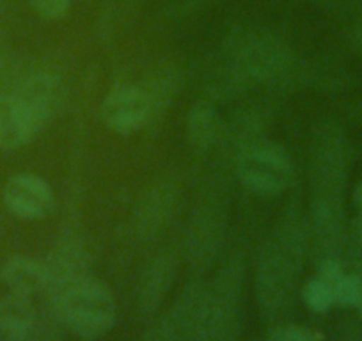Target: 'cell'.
Wrapping results in <instances>:
<instances>
[{
	"label": "cell",
	"instance_id": "ffe728a7",
	"mask_svg": "<svg viewBox=\"0 0 362 341\" xmlns=\"http://www.w3.org/2000/svg\"><path fill=\"white\" fill-rule=\"evenodd\" d=\"M358 311H361V316H362V302H361V306H358Z\"/></svg>",
	"mask_w": 362,
	"mask_h": 341
},
{
	"label": "cell",
	"instance_id": "5bb4252c",
	"mask_svg": "<svg viewBox=\"0 0 362 341\" xmlns=\"http://www.w3.org/2000/svg\"><path fill=\"white\" fill-rule=\"evenodd\" d=\"M27 299L29 297L13 294V297H9V301L2 308V313H0L2 325L15 334L25 333L33 323V308H30Z\"/></svg>",
	"mask_w": 362,
	"mask_h": 341
},
{
	"label": "cell",
	"instance_id": "5b68a950",
	"mask_svg": "<svg viewBox=\"0 0 362 341\" xmlns=\"http://www.w3.org/2000/svg\"><path fill=\"white\" fill-rule=\"evenodd\" d=\"M236 64L254 79H272L279 75L286 66V54L279 41L268 36H240L236 43H233Z\"/></svg>",
	"mask_w": 362,
	"mask_h": 341
},
{
	"label": "cell",
	"instance_id": "277c9868",
	"mask_svg": "<svg viewBox=\"0 0 362 341\" xmlns=\"http://www.w3.org/2000/svg\"><path fill=\"white\" fill-rule=\"evenodd\" d=\"M238 173L250 190L272 196L283 192L290 185L293 167L281 146L274 142H254L240 155Z\"/></svg>",
	"mask_w": 362,
	"mask_h": 341
},
{
	"label": "cell",
	"instance_id": "ba28073f",
	"mask_svg": "<svg viewBox=\"0 0 362 341\" xmlns=\"http://www.w3.org/2000/svg\"><path fill=\"white\" fill-rule=\"evenodd\" d=\"M9 210L23 219H37L50 210L52 192L47 183L33 175L13 176L4 189Z\"/></svg>",
	"mask_w": 362,
	"mask_h": 341
},
{
	"label": "cell",
	"instance_id": "2e32d148",
	"mask_svg": "<svg viewBox=\"0 0 362 341\" xmlns=\"http://www.w3.org/2000/svg\"><path fill=\"white\" fill-rule=\"evenodd\" d=\"M267 341H318V336L311 329L300 325H284L272 330Z\"/></svg>",
	"mask_w": 362,
	"mask_h": 341
},
{
	"label": "cell",
	"instance_id": "d6986e66",
	"mask_svg": "<svg viewBox=\"0 0 362 341\" xmlns=\"http://www.w3.org/2000/svg\"><path fill=\"white\" fill-rule=\"evenodd\" d=\"M357 45L362 48V22L357 27Z\"/></svg>",
	"mask_w": 362,
	"mask_h": 341
},
{
	"label": "cell",
	"instance_id": "9c48e42d",
	"mask_svg": "<svg viewBox=\"0 0 362 341\" xmlns=\"http://www.w3.org/2000/svg\"><path fill=\"white\" fill-rule=\"evenodd\" d=\"M36 132V127L15 95L0 96V148H18Z\"/></svg>",
	"mask_w": 362,
	"mask_h": 341
},
{
	"label": "cell",
	"instance_id": "8992f818",
	"mask_svg": "<svg viewBox=\"0 0 362 341\" xmlns=\"http://www.w3.org/2000/svg\"><path fill=\"white\" fill-rule=\"evenodd\" d=\"M102 116L107 127L128 134L151 120V105L142 88L123 86L110 93L102 107Z\"/></svg>",
	"mask_w": 362,
	"mask_h": 341
},
{
	"label": "cell",
	"instance_id": "7a4b0ae2",
	"mask_svg": "<svg viewBox=\"0 0 362 341\" xmlns=\"http://www.w3.org/2000/svg\"><path fill=\"white\" fill-rule=\"evenodd\" d=\"M344 144L339 132L327 130L316 146L313 158V185H315V229L334 233L343 229Z\"/></svg>",
	"mask_w": 362,
	"mask_h": 341
},
{
	"label": "cell",
	"instance_id": "3957f363",
	"mask_svg": "<svg viewBox=\"0 0 362 341\" xmlns=\"http://www.w3.org/2000/svg\"><path fill=\"white\" fill-rule=\"evenodd\" d=\"M57 309L66 325L82 337L102 336L116 318V304L110 291L90 279L59 294Z\"/></svg>",
	"mask_w": 362,
	"mask_h": 341
},
{
	"label": "cell",
	"instance_id": "30bf717a",
	"mask_svg": "<svg viewBox=\"0 0 362 341\" xmlns=\"http://www.w3.org/2000/svg\"><path fill=\"white\" fill-rule=\"evenodd\" d=\"M2 277L13 294L23 295V297H30L37 290L47 287L45 267L27 258H13L11 262H8Z\"/></svg>",
	"mask_w": 362,
	"mask_h": 341
},
{
	"label": "cell",
	"instance_id": "ac0fdd59",
	"mask_svg": "<svg viewBox=\"0 0 362 341\" xmlns=\"http://www.w3.org/2000/svg\"><path fill=\"white\" fill-rule=\"evenodd\" d=\"M354 200H355V203H357V207L361 208V212H362V182L358 183V185H357V189H355Z\"/></svg>",
	"mask_w": 362,
	"mask_h": 341
},
{
	"label": "cell",
	"instance_id": "7c38bea8",
	"mask_svg": "<svg viewBox=\"0 0 362 341\" xmlns=\"http://www.w3.org/2000/svg\"><path fill=\"white\" fill-rule=\"evenodd\" d=\"M173 194L165 187L151 190L135 214L139 231L142 235H155L158 229H162V224L167 221L170 210H173Z\"/></svg>",
	"mask_w": 362,
	"mask_h": 341
},
{
	"label": "cell",
	"instance_id": "4fadbf2b",
	"mask_svg": "<svg viewBox=\"0 0 362 341\" xmlns=\"http://www.w3.org/2000/svg\"><path fill=\"white\" fill-rule=\"evenodd\" d=\"M189 139L196 148H208L215 142L218 134V117L214 105L208 102H197L189 114Z\"/></svg>",
	"mask_w": 362,
	"mask_h": 341
},
{
	"label": "cell",
	"instance_id": "8fae6325",
	"mask_svg": "<svg viewBox=\"0 0 362 341\" xmlns=\"http://www.w3.org/2000/svg\"><path fill=\"white\" fill-rule=\"evenodd\" d=\"M173 279L174 262L170 256H162L146 270L141 281V299H139L142 311H151L162 302Z\"/></svg>",
	"mask_w": 362,
	"mask_h": 341
},
{
	"label": "cell",
	"instance_id": "6da1fadb",
	"mask_svg": "<svg viewBox=\"0 0 362 341\" xmlns=\"http://www.w3.org/2000/svg\"><path fill=\"white\" fill-rule=\"evenodd\" d=\"M304 250V233L297 222L279 228L263 247L257 265V294L264 309H279L290 299Z\"/></svg>",
	"mask_w": 362,
	"mask_h": 341
},
{
	"label": "cell",
	"instance_id": "e0dca14e",
	"mask_svg": "<svg viewBox=\"0 0 362 341\" xmlns=\"http://www.w3.org/2000/svg\"><path fill=\"white\" fill-rule=\"evenodd\" d=\"M33 6L45 18H59L68 9L69 0H33Z\"/></svg>",
	"mask_w": 362,
	"mask_h": 341
},
{
	"label": "cell",
	"instance_id": "52a82bcc",
	"mask_svg": "<svg viewBox=\"0 0 362 341\" xmlns=\"http://www.w3.org/2000/svg\"><path fill=\"white\" fill-rule=\"evenodd\" d=\"M15 96L22 103L36 130H40L54 114H57L64 98L59 80L47 73H37L23 80Z\"/></svg>",
	"mask_w": 362,
	"mask_h": 341
},
{
	"label": "cell",
	"instance_id": "9a60e30c",
	"mask_svg": "<svg viewBox=\"0 0 362 341\" xmlns=\"http://www.w3.org/2000/svg\"><path fill=\"white\" fill-rule=\"evenodd\" d=\"M302 299H304L308 308H311L313 311L316 313L327 311V309H330L334 304H336L332 281L318 274L315 279L305 283L304 290H302Z\"/></svg>",
	"mask_w": 362,
	"mask_h": 341
}]
</instances>
